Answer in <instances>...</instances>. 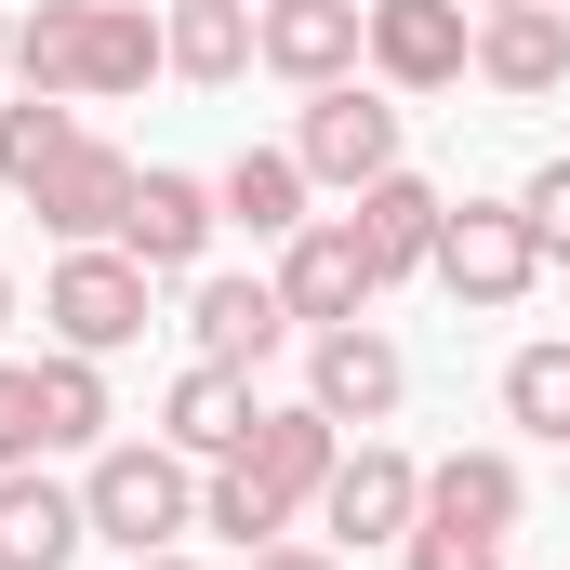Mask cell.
Returning a JSON list of instances; mask_svg holds the SVG:
<instances>
[{"instance_id":"1","label":"cell","mask_w":570,"mask_h":570,"mask_svg":"<svg viewBox=\"0 0 570 570\" xmlns=\"http://www.w3.org/2000/svg\"><path fill=\"white\" fill-rule=\"evenodd\" d=\"M173 67L146 0H27L13 13V94H67V107H120Z\"/></svg>"},{"instance_id":"2","label":"cell","mask_w":570,"mask_h":570,"mask_svg":"<svg viewBox=\"0 0 570 570\" xmlns=\"http://www.w3.org/2000/svg\"><path fill=\"white\" fill-rule=\"evenodd\" d=\"M80 518H94V544L159 558L199 531V464L173 438H107V451H80Z\"/></svg>"},{"instance_id":"3","label":"cell","mask_w":570,"mask_h":570,"mask_svg":"<svg viewBox=\"0 0 570 570\" xmlns=\"http://www.w3.org/2000/svg\"><path fill=\"white\" fill-rule=\"evenodd\" d=\"M425 279L451 292L464 318H504V305H531V292H544V239H531V213H518V199H451Z\"/></svg>"},{"instance_id":"4","label":"cell","mask_w":570,"mask_h":570,"mask_svg":"<svg viewBox=\"0 0 570 570\" xmlns=\"http://www.w3.org/2000/svg\"><path fill=\"white\" fill-rule=\"evenodd\" d=\"M399 134H412V107H399L385 80H318L305 120H292V159H305V186L358 199L372 173H399Z\"/></svg>"},{"instance_id":"5","label":"cell","mask_w":570,"mask_h":570,"mask_svg":"<svg viewBox=\"0 0 570 570\" xmlns=\"http://www.w3.org/2000/svg\"><path fill=\"white\" fill-rule=\"evenodd\" d=\"M279 305H292V332H345V318H372L385 305V266H372V239H358V213H305L279 239Z\"/></svg>"},{"instance_id":"6","label":"cell","mask_w":570,"mask_h":570,"mask_svg":"<svg viewBox=\"0 0 570 570\" xmlns=\"http://www.w3.org/2000/svg\"><path fill=\"white\" fill-rule=\"evenodd\" d=\"M146 266L120 239H94V253H53V279H40V318H53V345H80V358H120L146 345Z\"/></svg>"},{"instance_id":"7","label":"cell","mask_w":570,"mask_h":570,"mask_svg":"<svg viewBox=\"0 0 570 570\" xmlns=\"http://www.w3.org/2000/svg\"><path fill=\"white\" fill-rule=\"evenodd\" d=\"M345 558L358 544H412V518H425V464L399 451V438H345V464H332V491L305 504Z\"/></svg>"},{"instance_id":"8","label":"cell","mask_w":570,"mask_h":570,"mask_svg":"<svg viewBox=\"0 0 570 570\" xmlns=\"http://www.w3.org/2000/svg\"><path fill=\"white\" fill-rule=\"evenodd\" d=\"M305 399H318L345 438H385V425H399V399H412V358H399L372 318H345V332H305Z\"/></svg>"},{"instance_id":"9","label":"cell","mask_w":570,"mask_h":570,"mask_svg":"<svg viewBox=\"0 0 570 570\" xmlns=\"http://www.w3.org/2000/svg\"><path fill=\"white\" fill-rule=\"evenodd\" d=\"M134 146H107V134H67V159L27 186V213H40V239L53 253H94V239H120V213H134Z\"/></svg>"},{"instance_id":"10","label":"cell","mask_w":570,"mask_h":570,"mask_svg":"<svg viewBox=\"0 0 570 570\" xmlns=\"http://www.w3.org/2000/svg\"><path fill=\"white\" fill-rule=\"evenodd\" d=\"M253 67H279L292 94L358 80L372 67V0H253Z\"/></svg>"},{"instance_id":"11","label":"cell","mask_w":570,"mask_h":570,"mask_svg":"<svg viewBox=\"0 0 570 570\" xmlns=\"http://www.w3.org/2000/svg\"><path fill=\"white\" fill-rule=\"evenodd\" d=\"M372 80H385L399 107L478 80V13H464V0H372Z\"/></svg>"},{"instance_id":"12","label":"cell","mask_w":570,"mask_h":570,"mask_svg":"<svg viewBox=\"0 0 570 570\" xmlns=\"http://www.w3.org/2000/svg\"><path fill=\"white\" fill-rule=\"evenodd\" d=\"M213 173H173V159H146L134 173V213H120V253H134L146 279H199V253H213Z\"/></svg>"},{"instance_id":"13","label":"cell","mask_w":570,"mask_h":570,"mask_svg":"<svg viewBox=\"0 0 570 570\" xmlns=\"http://www.w3.org/2000/svg\"><path fill=\"white\" fill-rule=\"evenodd\" d=\"M292 345V305H279V279H186V358H226V372H266Z\"/></svg>"},{"instance_id":"14","label":"cell","mask_w":570,"mask_h":570,"mask_svg":"<svg viewBox=\"0 0 570 570\" xmlns=\"http://www.w3.org/2000/svg\"><path fill=\"white\" fill-rule=\"evenodd\" d=\"M478 80H491L504 107L570 94V13H558V0H504V13H478Z\"/></svg>"},{"instance_id":"15","label":"cell","mask_w":570,"mask_h":570,"mask_svg":"<svg viewBox=\"0 0 570 570\" xmlns=\"http://www.w3.org/2000/svg\"><path fill=\"white\" fill-rule=\"evenodd\" d=\"M94 544V518H80V478H53V464H13L0 478V570H80Z\"/></svg>"},{"instance_id":"16","label":"cell","mask_w":570,"mask_h":570,"mask_svg":"<svg viewBox=\"0 0 570 570\" xmlns=\"http://www.w3.org/2000/svg\"><path fill=\"white\" fill-rule=\"evenodd\" d=\"M239 464H253V478H266V491L292 504V518H305V504L332 491V464H345V425H332L318 399H279V412H253V438H239Z\"/></svg>"},{"instance_id":"17","label":"cell","mask_w":570,"mask_h":570,"mask_svg":"<svg viewBox=\"0 0 570 570\" xmlns=\"http://www.w3.org/2000/svg\"><path fill=\"white\" fill-rule=\"evenodd\" d=\"M438 226H451V199H438V186L412 173V159L358 186V239H372V266H385V292H399V279H425V266H438Z\"/></svg>"},{"instance_id":"18","label":"cell","mask_w":570,"mask_h":570,"mask_svg":"<svg viewBox=\"0 0 570 570\" xmlns=\"http://www.w3.org/2000/svg\"><path fill=\"white\" fill-rule=\"evenodd\" d=\"M253 412H266V399H253V372H226V358H186V372H173V399H159V438H173L186 464H226V451L253 438Z\"/></svg>"},{"instance_id":"19","label":"cell","mask_w":570,"mask_h":570,"mask_svg":"<svg viewBox=\"0 0 570 570\" xmlns=\"http://www.w3.org/2000/svg\"><path fill=\"white\" fill-rule=\"evenodd\" d=\"M425 518H464V531H504L518 544V518H531V478H518V451H438L425 464Z\"/></svg>"},{"instance_id":"20","label":"cell","mask_w":570,"mask_h":570,"mask_svg":"<svg viewBox=\"0 0 570 570\" xmlns=\"http://www.w3.org/2000/svg\"><path fill=\"white\" fill-rule=\"evenodd\" d=\"M305 199H318V186H305V159H292V146H239V159L213 173V213H226V226H253V239H292V226H305Z\"/></svg>"},{"instance_id":"21","label":"cell","mask_w":570,"mask_h":570,"mask_svg":"<svg viewBox=\"0 0 570 570\" xmlns=\"http://www.w3.org/2000/svg\"><path fill=\"white\" fill-rule=\"evenodd\" d=\"M159 40H173V80H199V94L253 80V0H173Z\"/></svg>"},{"instance_id":"22","label":"cell","mask_w":570,"mask_h":570,"mask_svg":"<svg viewBox=\"0 0 570 570\" xmlns=\"http://www.w3.org/2000/svg\"><path fill=\"white\" fill-rule=\"evenodd\" d=\"M120 412H107V358L80 345H40V451H107Z\"/></svg>"},{"instance_id":"23","label":"cell","mask_w":570,"mask_h":570,"mask_svg":"<svg viewBox=\"0 0 570 570\" xmlns=\"http://www.w3.org/2000/svg\"><path fill=\"white\" fill-rule=\"evenodd\" d=\"M504 425L544 438V451H570V332H544V345L504 358Z\"/></svg>"},{"instance_id":"24","label":"cell","mask_w":570,"mask_h":570,"mask_svg":"<svg viewBox=\"0 0 570 570\" xmlns=\"http://www.w3.org/2000/svg\"><path fill=\"white\" fill-rule=\"evenodd\" d=\"M199 531L253 558V544H279V531H292V504L253 478V464H239V451H226V464H199Z\"/></svg>"},{"instance_id":"25","label":"cell","mask_w":570,"mask_h":570,"mask_svg":"<svg viewBox=\"0 0 570 570\" xmlns=\"http://www.w3.org/2000/svg\"><path fill=\"white\" fill-rule=\"evenodd\" d=\"M67 134H80V107H67V94H0V186L27 199V186L67 159Z\"/></svg>"},{"instance_id":"26","label":"cell","mask_w":570,"mask_h":570,"mask_svg":"<svg viewBox=\"0 0 570 570\" xmlns=\"http://www.w3.org/2000/svg\"><path fill=\"white\" fill-rule=\"evenodd\" d=\"M399 570H504V531H464V518H412Z\"/></svg>"},{"instance_id":"27","label":"cell","mask_w":570,"mask_h":570,"mask_svg":"<svg viewBox=\"0 0 570 570\" xmlns=\"http://www.w3.org/2000/svg\"><path fill=\"white\" fill-rule=\"evenodd\" d=\"M13 464H53L40 451V358H0V478Z\"/></svg>"},{"instance_id":"28","label":"cell","mask_w":570,"mask_h":570,"mask_svg":"<svg viewBox=\"0 0 570 570\" xmlns=\"http://www.w3.org/2000/svg\"><path fill=\"white\" fill-rule=\"evenodd\" d=\"M518 213H531V239H544V266H570V159H531V186H518Z\"/></svg>"},{"instance_id":"29","label":"cell","mask_w":570,"mask_h":570,"mask_svg":"<svg viewBox=\"0 0 570 570\" xmlns=\"http://www.w3.org/2000/svg\"><path fill=\"white\" fill-rule=\"evenodd\" d=\"M253 570H345V544H292L279 531V544H253Z\"/></svg>"},{"instance_id":"30","label":"cell","mask_w":570,"mask_h":570,"mask_svg":"<svg viewBox=\"0 0 570 570\" xmlns=\"http://www.w3.org/2000/svg\"><path fill=\"white\" fill-rule=\"evenodd\" d=\"M120 570H199V558H186V544H159V558H120Z\"/></svg>"},{"instance_id":"31","label":"cell","mask_w":570,"mask_h":570,"mask_svg":"<svg viewBox=\"0 0 570 570\" xmlns=\"http://www.w3.org/2000/svg\"><path fill=\"white\" fill-rule=\"evenodd\" d=\"M0 80H13V13H0Z\"/></svg>"},{"instance_id":"32","label":"cell","mask_w":570,"mask_h":570,"mask_svg":"<svg viewBox=\"0 0 570 570\" xmlns=\"http://www.w3.org/2000/svg\"><path fill=\"white\" fill-rule=\"evenodd\" d=\"M0 332H13V266H0Z\"/></svg>"},{"instance_id":"33","label":"cell","mask_w":570,"mask_h":570,"mask_svg":"<svg viewBox=\"0 0 570 570\" xmlns=\"http://www.w3.org/2000/svg\"><path fill=\"white\" fill-rule=\"evenodd\" d=\"M464 13H504V0H464Z\"/></svg>"},{"instance_id":"34","label":"cell","mask_w":570,"mask_h":570,"mask_svg":"<svg viewBox=\"0 0 570 570\" xmlns=\"http://www.w3.org/2000/svg\"><path fill=\"white\" fill-rule=\"evenodd\" d=\"M558 464H570V451H558Z\"/></svg>"},{"instance_id":"35","label":"cell","mask_w":570,"mask_h":570,"mask_svg":"<svg viewBox=\"0 0 570 570\" xmlns=\"http://www.w3.org/2000/svg\"><path fill=\"white\" fill-rule=\"evenodd\" d=\"M558 13H570V0H558Z\"/></svg>"}]
</instances>
